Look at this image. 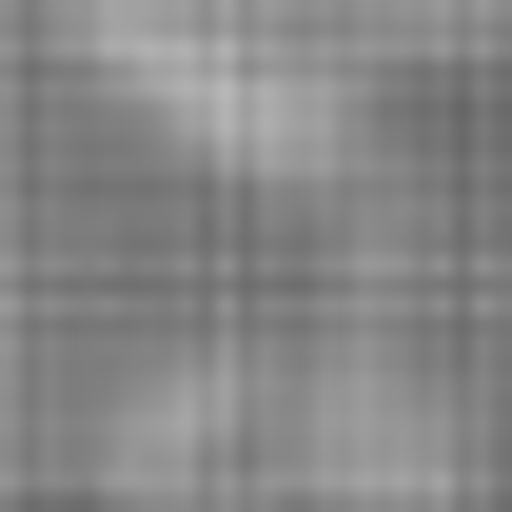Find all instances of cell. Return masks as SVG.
I'll return each instance as SVG.
<instances>
[{"instance_id":"1","label":"cell","mask_w":512,"mask_h":512,"mask_svg":"<svg viewBox=\"0 0 512 512\" xmlns=\"http://www.w3.org/2000/svg\"><path fill=\"white\" fill-rule=\"evenodd\" d=\"M197 60H256L296 79V99H335V79L375 60H512V0H158Z\"/></svg>"}]
</instances>
